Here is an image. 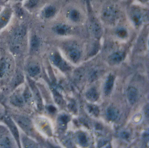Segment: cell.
I'll return each mask as SVG.
<instances>
[{"mask_svg":"<svg viewBox=\"0 0 149 148\" xmlns=\"http://www.w3.org/2000/svg\"><path fill=\"white\" fill-rule=\"evenodd\" d=\"M14 117L17 124L26 133L28 134L33 133V124L29 118L22 115L15 116Z\"/></svg>","mask_w":149,"mask_h":148,"instance_id":"1","label":"cell"},{"mask_svg":"<svg viewBox=\"0 0 149 148\" xmlns=\"http://www.w3.org/2000/svg\"><path fill=\"white\" fill-rule=\"evenodd\" d=\"M5 121L8 128L10 129L13 136L14 137L15 140L19 146L20 147V142L19 134L18 128L16 127L15 123L13 120L9 117L7 116L5 118Z\"/></svg>","mask_w":149,"mask_h":148,"instance_id":"2","label":"cell"},{"mask_svg":"<svg viewBox=\"0 0 149 148\" xmlns=\"http://www.w3.org/2000/svg\"><path fill=\"white\" fill-rule=\"evenodd\" d=\"M29 83L30 88L33 92L34 98L36 102L38 108L41 109L42 106V101L39 89L36 87L35 83L33 81L29 80Z\"/></svg>","mask_w":149,"mask_h":148,"instance_id":"3","label":"cell"},{"mask_svg":"<svg viewBox=\"0 0 149 148\" xmlns=\"http://www.w3.org/2000/svg\"><path fill=\"white\" fill-rule=\"evenodd\" d=\"M51 60L54 64L61 69L63 71H66L69 69V66L63 60L59 54H55L51 56Z\"/></svg>","mask_w":149,"mask_h":148,"instance_id":"4","label":"cell"},{"mask_svg":"<svg viewBox=\"0 0 149 148\" xmlns=\"http://www.w3.org/2000/svg\"><path fill=\"white\" fill-rule=\"evenodd\" d=\"M36 124L37 127L40 131L47 135H50L51 134L48 123L43 118H39L37 119Z\"/></svg>","mask_w":149,"mask_h":148,"instance_id":"5","label":"cell"},{"mask_svg":"<svg viewBox=\"0 0 149 148\" xmlns=\"http://www.w3.org/2000/svg\"><path fill=\"white\" fill-rule=\"evenodd\" d=\"M116 16V11L111 7H108L104 10L102 17L106 21L111 22L113 20Z\"/></svg>","mask_w":149,"mask_h":148,"instance_id":"6","label":"cell"},{"mask_svg":"<svg viewBox=\"0 0 149 148\" xmlns=\"http://www.w3.org/2000/svg\"><path fill=\"white\" fill-rule=\"evenodd\" d=\"M124 58V54L122 52H118L111 55L109 58V61L111 64H118L121 62Z\"/></svg>","mask_w":149,"mask_h":148,"instance_id":"7","label":"cell"},{"mask_svg":"<svg viewBox=\"0 0 149 148\" xmlns=\"http://www.w3.org/2000/svg\"><path fill=\"white\" fill-rule=\"evenodd\" d=\"M138 92L136 89L131 87L129 89L128 91V99L130 104H133L137 100Z\"/></svg>","mask_w":149,"mask_h":148,"instance_id":"8","label":"cell"},{"mask_svg":"<svg viewBox=\"0 0 149 148\" xmlns=\"http://www.w3.org/2000/svg\"><path fill=\"white\" fill-rule=\"evenodd\" d=\"M26 34V29L23 27H20L16 29L13 35V40L19 42L22 40Z\"/></svg>","mask_w":149,"mask_h":148,"instance_id":"9","label":"cell"},{"mask_svg":"<svg viewBox=\"0 0 149 148\" xmlns=\"http://www.w3.org/2000/svg\"><path fill=\"white\" fill-rule=\"evenodd\" d=\"M114 82V77L113 76L110 75L107 78L104 86V91L106 94L108 95L111 92Z\"/></svg>","mask_w":149,"mask_h":148,"instance_id":"10","label":"cell"},{"mask_svg":"<svg viewBox=\"0 0 149 148\" xmlns=\"http://www.w3.org/2000/svg\"><path fill=\"white\" fill-rule=\"evenodd\" d=\"M92 32L96 38H99L102 34V30L100 24L96 21H94L92 23Z\"/></svg>","mask_w":149,"mask_h":148,"instance_id":"11","label":"cell"},{"mask_svg":"<svg viewBox=\"0 0 149 148\" xmlns=\"http://www.w3.org/2000/svg\"><path fill=\"white\" fill-rule=\"evenodd\" d=\"M86 97L89 101H95L98 98V94L96 90L94 88H91L86 93Z\"/></svg>","mask_w":149,"mask_h":148,"instance_id":"12","label":"cell"},{"mask_svg":"<svg viewBox=\"0 0 149 148\" xmlns=\"http://www.w3.org/2000/svg\"><path fill=\"white\" fill-rule=\"evenodd\" d=\"M11 102L15 106L20 107L24 104V100L19 94H15L11 97Z\"/></svg>","mask_w":149,"mask_h":148,"instance_id":"13","label":"cell"},{"mask_svg":"<svg viewBox=\"0 0 149 148\" xmlns=\"http://www.w3.org/2000/svg\"><path fill=\"white\" fill-rule=\"evenodd\" d=\"M54 30L56 33L60 35H65L69 33V28L65 25H59L56 26Z\"/></svg>","mask_w":149,"mask_h":148,"instance_id":"14","label":"cell"},{"mask_svg":"<svg viewBox=\"0 0 149 148\" xmlns=\"http://www.w3.org/2000/svg\"><path fill=\"white\" fill-rule=\"evenodd\" d=\"M118 111L113 108H109L107 110V116L108 118L111 121L116 120L118 117Z\"/></svg>","mask_w":149,"mask_h":148,"instance_id":"15","label":"cell"},{"mask_svg":"<svg viewBox=\"0 0 149 148\" xmlns=\"http://www.w3.org/2000/svg\"><path fill=\"white\" fill-rule=\"evenodd\" d=\"M132 19L136 25H139L142 22V16L139 12H135L132 15Z\"/></svg>","mask_w":149,"mask_h":148,"instance_id":"16","label":"cell"},{"mask_svg":"<svg viewBox=\"0 0 149 148\" xmlns=\"http://www.w3.org/2000/svg\"><path fill=\"white\" fill-rule=\"evenodd\" d=\"M33 94L30 90L28 88V87H26L23 93V97L26 101L28 103L31 104L33 101Z\"/></svg>","mask_w":149,"mask_h":148,"instance_id":"17","label":"cell"},{"mask_svg":"<svg viewBox=\"0 0 149 148\" xmlns=\"http://www.w3.org/2000/svg\"><path fill=\"white\" fill-rule=\"evenodd\" d=\"M40 67L37 65H32L29 68V75L33 77L38 75L40 73Z\"/></svg>","mask_w":149,"mask_h":148,"instance_id":"18","label":"cell"},{"mask_svg":"<svg viewBox=\"0 0 149 148\" xmlns=\"http://www.w3.org/2000/svg\"><path fill=\"white\" fill-rule=\"evenodd\" d=\"M10 15L9 13L6 12L3 14L0 17V29L5 26L9 19Z\"/></svg>","mask_w":149,"mask_h":148,"instance_id":"19","label":"cell"},{"mask_svg":"<svg viewBox=\"0 0 149 148\" xmlns=\"http://www.w3.org/2000/svg\"><path fill=\"white\" fill-rule=\"evenodd\" d=\"M8 64L5 59L0 61V77H2L6 71Z\"/></svg>","mask_w":149,"mask_h":148,"instance_id":"20","label":"cell"},{"mask_svg":"<svg viewBox=\"0 0 149 148\" xmlns=\"http://www.w3.org/2000/svg\"><path fill=\"white\" fill-rule=\"evenodd\" d=\"M78 140L79 143L83 146H87L88 140L86 135L83 133H80L78 136Z\"/></svg>","mask_w":149,"mask_h":148,"instance_id":"21","label":"cell"},{"mask_svg":"<svg viewBox=\"0 0 149 148\" xmlns=\"http://www.w3.org/2000/svg\"><path fill=\"white\" fill-rule=\"evenodd\" d=\"M69 56L71 60L76 62L79 60L80 57V54L78 50L76 49H73L70 51Z\"/></svg>","mask_w":149,"mask_h":148,"instance_id":"22","label":"cell"},{"mask_svg":"<svg viewBox=\"0 0 149 148\" xmlns=\"http://www.w3.org/2000/svg\"><path fill=\"white\" fill-rule=\"evenodd\" d=\"M69 120L68 116L66 115H62L58 118V122L61 126H64L66 125Z\"/></svg>","mask_w":149,"mask_h":148,"instance_id":"23","label":"cell"},{"mask_svg":"<svg viewBox=\"0 0 149 148\" xmlns=\"http://www.w3.org/2000/svg\"><path fill=\"white\" fill-rule=\"evenodd\" d=\"M22 141H23V144L24 145L25 147L32 148V147H36V144L33 141L28 138L24 137L22 139Z\"/></svg>","mask_w":149,"mask_h":148,"instance_id":"24","label":"cell"},{"mask_svg":"<svg viewBox=\"0 0 149 148\" xmlns=\"http://www.w3.org/2000/svg\"><path fill=\"white\" fill-rule=\"evenodd\" d=\"M55 8L53 6H49L45 9L44 15L47 18L52 17L55 13Z\"/></svg>","mask_w":149,"mask_h":148,"instance_id":"25","label":"cell"},{"mask_svg":"<svg viewBox=\"0 0 149 148\" xmlns=\"http://www.w3.org/2000/svg\"><path fill=\"white\" fill-rule=\"evenodd\" d=\"M30 45L32 49H37L40 46V41L39 39L36 36H34L32 37L30 42Z\"/></svg>","mask_w":149,"mask_h":148,"instance_id":"26","label":"cell"},{"mask_svg":"<svg viewBox=\"0 0 149 148\" xmlns=\"http://www.w3.org/2000/svg\"><path fill=\"white\" fill-rule=\"evenodd\" d=\"M87 108L89 112L94 115L97 116L99 114V110L97 106L92 104H89L88 105Z\"/></svg>","mask_w":149,"mask_h":148,"instance_id":"27","label":"cell"},{"mask_svg":"<svg viewBox=\"0 0 149 148\" xmlns=\"http://www.w3.org/2000/svg\"><path fill=\"white\" fill-rule=\"evenodd\" d=\"M0 145L5 147L10 148L12 146V141H11L10 138H8L7 137H6L0 141Z\"/></svg>","mask_w":149,"mask_h":148,"instance_id":"28","label":"cell"},{"mask_svg":"<svg viewBox=\"0 0 149 148\" xmlns=\"http://www.w3.org/2000/svg\"><path fill=\"white\" fill-rule=\"evenodd\" d=\"M70 17L73 21L77 22L79 20V18H80V14L76 10H73L70 12Z\"/></svg>","mask_w":149,"mask_h":148,"instance_id":"29","label":"cell"},{"mask_svg":"<svg viewBox=\"0 0 149 148\" xmlns=\"http://www.w3.org/2000/svg\"><path fill=\"white\" fill-rule=\"evenodd\" d=\"M118 36L120 37V38H125L127 36V32L125 29L124 28H120L118 29L117 32Z\"/></svg>","mask_w":149,"mask_h":148,"instance_id":"30","label":"cell"},{"mask_svg":"<svg viewBox=\"0 0 149 148\" xmlns=\"http://www.w3.org/2000/svg\"><path fill=\"white\" fill-rule=\"evenodd\" d=\"M38 0H29L26 6L29 8H32L37 4Z\"/></svg>","mask_w":149,"mask_h":148,"instance_id":"31","label":"cell"},{"mask_svg":"<svg viewBox=\"0 0 149 148\" xmlns=\"http://www.w3.org/2000/svg\"><path fill=\"white\" fill-rule=\"evenodd\" d=\"M47 109L50 113H54L56 111V109L55 107H54L53 105H49L48 106Z\"/></svg>","mask_w":149,"mask_h":148,"instance_id":"32","label":"cell"},{"mask_svg":"<svg viewBox=\"0 0 149 148\" xmlns=\"http://www.w3.org/2000/svg\"><path fill=\"white\" fill-rule=\"evenodd\" d=\"M121 136L122 138H123V139H127V138H129L130 135L128 132L123 131L121 133Z\"/></svg>","mask_w":149,"mask_h":148,"instance_id":"33","label":"cell"},{"mask_svg":"<svg viewBox=\"0 0 149 148\" xmlns=\"http://www.w3.org/2000/svg\"><path fill=\"white\" fill-rule=\"evenodd\" d=\"M139 1H141V2H146V1H147L148 0H139Z\"/></svg>","mask_w":149,"mask_h":148,"instance_id":"34","label":"cell"}]
</instances>
